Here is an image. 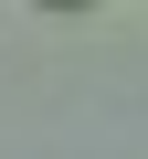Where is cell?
<instances>
[]
</instances>
